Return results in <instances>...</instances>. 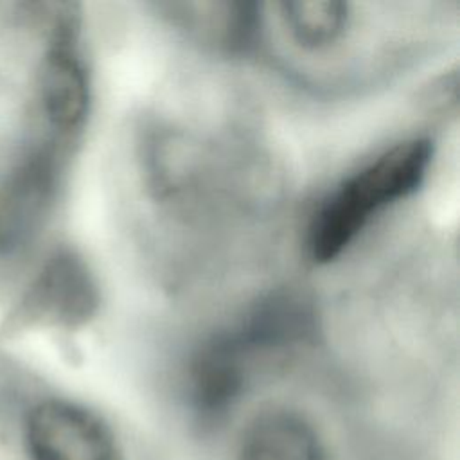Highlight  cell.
<instances>
[{
    "mask_svg": "<svg viewBox=\"0 0 460 460\" xmlns=\"http://www.w3.org/2000/svg\"><path fill=\"white\" fill-rule=\"evenodd\" d=\"M433 156L428 138L394 144L343 180L316 208L307 228L314 262H331L383 208L411 196L424 181Z\"/></svg>",
    "mask_w": 460,
    "mask_h": 460,
    "instance_id": "obj_1",
    "label": "cell"
},
{
    "mask_svg": "<svg viewBox=\"0 0 460 460\" xmlns=\"http://www.w3.org/2000/svg\"><path fill=\"white\" fill-rule=\"evenodd\" d=\"M99 289L84 259L70 248H59L41 264L23 293L13 325L75 329L97 311Z\"/></svg>",
    "mask_w": 460,
    "mask_h": 460,
    "instance_id": "obj_2",
    "label": "cell"
},
{
    "mask_svg": "<svg viewBox=\"0 0 460 460\" xmlns=\"http://www.w3.org/2000/svg\"><path fill=\"white\" fill-rule=\"evenodd\" d=\"M32 460H115L110 428L90 410L68 401H45L27 420Z\"/></svg>",
    "mask_w": 460,
    "mask_h": 460,
    "instance_id": "obj_3",
    "label": "cell"
},
{
    "mask_svg": "<svg viewBox=\"0 0 460 460\" xmlns=\"http://www.w3.org/2000/svg\"><path fill=\"white\" fill-rule=\"evenodd\" d=\"M56 156L31 149L0 165V252L23 243L40 225L56 187Z\"/></svg>",
    "mask_w": 460,
    "mask_h": 460,
    "instance_id": "obj_4",
    "label": "cell"
},
{
    "mask_svg": "<svg viewBox=\"0 0 460 460\" xmlns=\"http://www.w3.org/2000/svg\"><path fill=\"white\" fill-rule=\"evenodd\" d=\"M237 460H327V453L305 415L291 408H268L244 426Z\"/></svg>",
    "mask_w": 460,
    "mask_h": 460,
    "instance_id": "obj_5",
    "label": "cell"
},
{
    "mask_svg": "<svg viewBox=\"0 0 460 460\" xmlns=\"http://www.w3.org/2000/svg\"><path fill=\"white\" fill-rule=\"evenodd\" d=\"M74 40H54L45 54L38 93L45 119L61 135H70L81 128L90 102L88 77L77 58Z\"/></svg>",
    "mask_w": 460,
    "mask_h": 460,
    "instance_id": "obj_6",
    "label": "cell"
},
{
    "mask_svg": "<svg viewBox=\"0 0 460 460\" xmlns=\"http://www.w3.org/2000/svg\"><path fill=\"white\" fill-rule=\"evenodd\" d=\"M244 349L228 332L201 347L190 367V397L203 417L223 415L244 386Z\"/></svg>",
    "mask_w": 460,
    "mask_h": 460,
    "instance_id": "obj_7",
    "label": "cell"
},
{
    "mask_svg": "<svg viewBox=\"0 0 460 460\" xmlns=\"http://www.w3.org/2000/svg\"><path fill=\"white\" fill-rule=\"evenodd\" d=\"M289 40L304 52L334 49L352 25L350 4L338 0H286L275 4Z\"/></svg>",
    "mask_w": 460,
    "mask_h": 460,
    "instance_id": "obj_8",
    "label": "cell"
}]
</instances>
